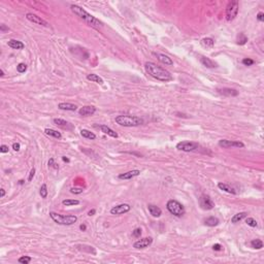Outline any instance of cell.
Masks as SVG:
<instances>
[{
  "instance_id": "6da1fadb",
  "label": "cell",
  "mask_w": 264,
  "mask_h": 264,
  "mask_svg": "<svg viewBox=\"0 0 264 264\" xmlns=\"http://www.w3.org/2000/svg\"><path fill=\"white\" fill-rule=\"evenodd\" d=\"M144 69L152 78H156L157 81L160 82H169L172 81V75L168 70L165 68L161 67V66L157 65L154 62H147L144 64Z\"/></svg>"
},
{
  "instance_id": "7a4b0ae2",
  "label": "cell",
  "mask_w": 264,
  "mask_h": 264,
  "mask_svg": "<svg viewBox=\"0 0 264 264\" xmlns=\"http://www.w3.org/2000/svg\"><path fill=\"white\" fill-rule=\"evenodd\" d=\"M70 9L74 15H77L78 18H80L81 20H82V21H84L88 26H90V27L99 30V29L103 26L102 22H100L98 19L95 18V16L90 15L87 11H85V9L82 7H81V6L72 4L70 6Z\"/></svg>"
},
{
  "instance_id": "3957f363",
  "label": "cell",
  "mask_w": 264,
  "mask_h": 264,
  "mask_svg": "<svg viewBox=\"0 0 264 264\" xmlns=\"http://www.w3.org/2000/svg\"><path fill=\"white\" fill-rule=\"evenodd\" d=\"M116 123L123 127H137L144 124V120L136 116L121 115L116 117Z\"/></svg>"
},
{
  "instance_id": "277c9868",
  "label": "cell",
  "mask_w": 264,
  "mask_h": 264,
  "mask_svg": "<svg viewBox=\"0 0 264 264\" xmlns=\"http://www.w3.org/2000/svg\"><path fill=\"white\" fill-rule=\"evenodd\" d=\"M50 217L52 218L53 221L55 223L59 224V225H65V226H69L74 224L78 221V217L73 216V214H68V216H63V214L51 212L50 213Z\"/></svg>"
},
{
  "instance_id": "5b68a950",
  "label": "cell",
  "mask_w": 264,
  "mask_h": 264,
  "mask_svg": "<svg viewBox=\"0 0 264 264\" xmlns=\"http://www.w3.org/2000/svg\"><path fill=\"white\" fill-rule=\"evenodd\" d=\"M166 207L171 214L176 217H182L185 214V207L181 202H179L177 200L174 199H170L167 201Z\"/></svg>"
},
{
  "instance_id": "8992f818",
  "label": "cell",
  "mask_w": 264,
  "mask_h": 264,
  "mask_svg": "<svg viewBox=\"0 0 264 264\" xmlns=\"http://www.w3.org/2000/svg\"><path fill=\"white\" fill-rule=\"evenodd\" d=\"M238 7H239L238 1H230L228 3V5H227V7H226V12H225L227 21L231 22L236 18L237 14H238Z\"/></svg>"
},
{
  "instance_id": "52a82bcc",
  "label": "cell",
  "mask_w": 264,
  "mask_h": 264,
  "mask_svg": "<svg viewBox=\"0 0 264 264\" xmlns=\"http://www.w3.org/2000/svg\"><path fill=\"white\" fill-rule=\"evenodd\" d=\"M199 144L198 143H195V141H190V140H184L181 141L177 144V148L179 151H183V152H193L198 148Z\"/></svg>"
},
{
  "instance_id": "ba28073f",
  "label": "cell",
  "mask_w": 264,
  "mask_h": 264,
  "mask_svg": "<svg viewBox=\"0 0 264 264\" xmlns=\"http://www.w3.org/2000/svg\"><path fill=\"white\" fill-rule=\"evenodd\" d=\"M199 205L201 209L204 210H210L214 207V202L209 195L202 194V195L199 197Z\"/></svg>"
},
{
  "instance_id": "9c48e42d",
  "label": "cell",
  "mask_w": 264,
  "mask_h": 264,
  "mask_svg": "<svg viewBox=\"0 0 264 264\" xmlns=\"http://www.w3.org/2000/svg\"><path fill=\"white\" fill-rule=\"evenodd\" d=\"M219 146L223 148H245V144H243L242 141L228 140V139H221L219 141Z\"/></svg>"
},
{
  "instance_id": "30bf717a",
  "label": "cell",
  "mask_w": 264,
  "mask_h": 264,
  "mask_svg": "<svg viewBox=\"0 0 264 264\" xmlns=\"http://www.w3.org/2000/svg\"><path fill=\"white\" fill-rule=\"evenodd\" d=\"M26 19H27L28 21L34 23V24H37V25H40V26H45V27H49V26H50L49 23L45 21V20L41 19V16H36L34 14H32V12H28V14H26Z\"/></svg>"
},
{
  "instance_id": "8fae6325",
  "label": "cell",
  "mask_w": 264,
  "mask_h": 264,
  "mask_svg": "<svg viewBox=\"0 0 264 264\" xmlns=\"http://www.w3.org/2000/svg\"><path fill=\"white\" fill-rule=\"evenodd\" d=\"M152 243H153V238L152 237H144V238H140L136 240L133 243V248L137 250H141V249H146V248L150 247Z\"/></svg>"
},
{
  "instance_id": "7c38bea8",
  "label": "cell",
  "mask_w": 264,
  "mask_h": 264,
  "mask_svg": "<svg viewBox=\"0 0 264 264\" xmlns=\"http://www.w3.org/2000/svg\"><path fill=\"white\" fill-rule=\"evenodd\" d=\"M131 210V206L127 203H123V204H119V205L114 206L113 209L111 210V214H123L128 213Z\"/></svg>"
},
{
  "instance_id": "4fadbf2b",
  "label": "cell",
  "mask_w": 264,
  "mask_h": 264,
  "mask_svg": "<svg viewBox=\"0 0 264 264\" xmlns=\"http://www.w3.org/2000/svg\"><path fill=\"white\" fill-rule=\"evenodd\" d=\"M96 111V107L92 106V105H86L78 110V114L82 117H89V116H93Z\"/></svg>"
},
{
  "instance_id": "5bb4252c",
  "label": "cell",
  "mask_w": 264,
  "mask_h": 264,
  "mask_svg": "<svg viewBox=\"0 0 264 264\" xmlns=\"http://www.w3.org/2000/svg\"><path fill=\"white\" fill-rule=\"evenodd\" d=\"M155 56H156L157 59H158V60H159L162 64L166 65V66H171V65H173V61H172V59L168 57L167 55H165V54H160V53H156V54H155Z\"/></svg>"
},
{
  "instance_id": "9a60e30c",
  "label": "cell",
  "mask_w": 264,
  "mask_h": 264,
  "mask_svg": "<svg viewBox=\"0 0 264 264\" xmlns=\"http://www.w3.org/2000/svg\"><path fill=\"white\" fill-rule=\"evenodd\" d=\"M139 174H140L139 170L134 169V170H130V171H127V172L119 174V179L120 180H130V179H132V177L139 176Z\"/></svg>"
},
{
  "instance_id": "2e32d148",
  "label": "cell",
  "mask_w": 264,
  "mask_h": 264,
  "mask_svg": "<svg viewBox=\"0 0 264 264\" xmlns=\"http://www.w3.org/2000/svg\"><path fill=\"white\" fill-rule=\"evenodd\" d=\"M58 108L61 111H74L78 110V106L73 103H69V102H61L58 104Z\"/></svg>"
},
{
  "instance_id": "e0dca14e",
  "label": "cell",
  "mask_w": 264,
  "mask_h": 264,
  "mask_svg": "<svg viewBox=\"0 0 264 264\" xmlns=\"http://www.w3.org/2000/svg\"><path fill=\"white\" fill-rule=\"evenodd\" d=\"M218 92L220 94L224 95V96H237L238 95V92H237L235 89H231V88H223V89H218Z\"/></svg>"
},
{
  "instance_id": "ac0fdd59",
  "label": "cell",
  "mask_w": 264,
  "mask_h": 264,
  "mask_svg": "<svg viewBox=\"0 0 264 264\" xmlns=\"http://www.w3.org/2000/svg\"><path fill=\"white\" fill-rule=\"evenodd\" d=\"M148 210L150 214H152V217L154 218H159L161 214H162V210H161L160 207H158L155 204H148Z\"/></svg>"
},
{
  "instance_id": "d6986e66",
  "label": "cell",
  "mask_w": 264,
  "mask_h": 264,
  "mask_svg": "<svg viewBox=\"0 0 264 264\" xmlns=\"http://www.w3.org/2000/svg\"><path fill=\"white\" fill-rule=\"evenodd\" d=\"M199 60L201 62V64L203 66H205L206 68H216L217 67V63L214 62L212 59L207 58V57H204V56H201L199 58Z\"/></svg>"
},
{
  "instance_id": "ffe728a7",
  "label": "cell",
  "mask_w": 264,
  "mask_h": 264,
  "mask_svg": "<svg viewBox=\"0 0 264 264\" xmlns=\"http://www.w3.org/2000/svg\"><path fill=\"white\" fill-rule=\"evenodd\" d=\"M99 129L101 130V132H103L104 134L108 135V136L114 137V138H117V137H118V133H117V132L111 129V128H110L108 126H106V125H100V126H99Z\"/></svg>"
},
{
  "instance_id": "44dd1931",
  "label": "cell",
  "mask_w": 264,
  "mask_h": 264,
  "mask_svg": "<svg viewBox=\"0 0 264 264\" xmlns=\"http://www.w3.org/2000/svg\"><path fill=\"white\" fill-rule=\"evenodd\" d=\"M218 187H219V189H221L222 191H225V192L229 193V194H233V195H235V194H236V190L234 189L233 187H231L230 185H228V184L219 183V184H218Z\"/></svg>"
},
{
  "instance_id": "7402d4cb",
  "label": "cell",
  "mask_w": 264,
  "mask_h": 264,
  "mask_svg": "<svg viewBox=\"0 0 264 264\" xmlns=\"http://www.w3.org/2000/svg\"><path fill=\"white\" fill-rule=\"evenodd\" d=\"M7 45L9 48L15 49V50H23L25 48V45L23 44L22 41L16 40V39H11V40H8Z\"/></svg>"
},
{
  "instance_id": "603a6c76",
  "label": "cell",
  "mask_w": 264,
  "mask_h": 264,
  "mask_svg": "<svg viewBox=\"0 0 264 264\" xmlns=\"http://www.w3.org/2000/svg\"><path fill=\"white\" fill-rule=\"evenodd\" d=\"M220 223V220L218 219L216 217H209L204 220V225L209 226V227H214V226H218Z\"/></svg>"
},
{
  "instance_id": "cb8c5ba5",
  "label": "cell",
  "mask_w": 264,
  "mask_h": 264,
  "mask_svg": "<svg viewBox=\"0 0 264 264\" xmlns=\"http://www.w3.org/2000/svg\"><path fill=\"white\" fill-rule=\"evenodd\" d=\"M247 217H248V213H246V212L238 213V214H234V216L231 218V223H233V224L238 223V222H240L242 220L246 219Z\"/></svg>"
},
{
  "instance_id": "d4e9b609",
  "label": "cell",
  "mask_w": 264,
  "mask_h": 264,
  "mask_svg": "<svg viewBox=\"0 0 264 264\" xmlns=\"http://www.w3.org/2000/svg\"><path fill=\"white\" fill-rule=\"evenodd\" d=\"M200 42H201V45L206 49H212L214 45V40L210 37H205V38L201 39Z\"/></svg>"
},
{
  "instance_id": "484cf974",
  "label": "cell",
  "mask_w": 264,
  "mask_h": 264,
  "mask_svg": "<svg viewBox=\"0 0 264 264\" xmlns=\"http://www.w3.org/2000/svg\"><path fill=\"white\" fill-rule=\"evenodd\" d=\"M87 80L88 81H91V82H96V84H99V85H103V80L99 77V75L95 74V73H90L87 75Z\"/></svg>"
},
{
  "instance_id": "4316f807",
  "label": "cell",
  "mask_w": 264,
  "mask_h": 264,
  "mask_svg": "<svg viewBox=\"0 0 264 264\" xmlns=\"http://www.w3.org/2000/svg\"><path fill=\"white\" fill-rule=\"evenodd\" d=\"M45 133L49 135V136H52L54 138H57V139H60V138L62 137V135L60 132L56 131L54 129H51V128H47V129H45Z\"/></svg>"
},
{
  "instance_id": "83f0119b",
  "label": "cell",
  "mask_w": 264,
  "mask_h": 264,
  "mask_svg": "<svg viewBox=\"0 0 264 264\" xmlns=\"http://www.w3.org/2000/svg\"><path fill=\"white\" fill-rule=\"evenodd\" d=\"M81 135L82 137L88 138V139H91V140H94L95 138H96V135H95L93 132L89 131L87 129H82L81 130Z\"/></svg>"
},
{
  "instance_id": "f1b7e54d",
  "label": "cell",
  "mask_w": 264,
  "mask_h": 264,
  "mask_svg": "<svg viewBox=\"0 0 264 264\" xmlns=\"http://www.w3.org/2000/svg\"><path fill=\"white\" fill-rule=\"evenodd\" d=\"M248 42V37L246 36L245 33H239L237 35V39H236V44L238 45H243Z\"/></svg>"
},
{
  "instance_id": "f546056e",
  "label": "cell",
  "mask_w": 264,
  "mask_h": 264,
  "mask_svg": "<svg viewBox=\"0 0 264 264\" xmlns=\"http://www.w3.org/2000/svg\"><path fill=\"white\" fill-rule=\"evenodd\" d=\"M250 245L255 250H261L263 248V243H262V240H260V239H253Z\"/></svg>"
},
{
  "instance_id": "4dcf8cb0",
  "label": "cell",
  "mask_w": 264,
  "mask_h": 264,
  "mask_svg": "<svg viewBox=\"0 0 264 264\" xmlns=\"http://www.w3.org/2000/svg\"><path fill=\"white\" fill-rule=\"evenodd\" d=\"M53 123L55 125H57V126H61L63 128H66L69 125L68 122L63 120V119H54V120H53Z\"/></svg>"
},
{
  "instance_id": "1f68e13d",
  "label": "cell",
  "mask_w": 264,
  "mask_h": 264,
  "mask_svg": "<svg viewBox=\"0 0 264 264\" xmlns=\"http://www.w3.org/2000/svg\"><path fill=\"white\" fill-rule=\"evenodd\" d=\"M62 204L65 206H72V205H78V204H80V201L78 199H65L62 201Z\"/></svg>"
},
{
  "instance_id": "d6a6232c",
  "label": "cell",
  "mask_w": 264,
  "mask_h": 264,
  "mask_svg": "<svg viewBox=\"0 0 264 264\" xmlns=\"http://www.w3.org/2000/svg\"><path fill=\"white\" fill-rule=\"evenodd\" d=\"M246 223L248 226L253 227V228L258 226V223H257V221L254 219V218H246Z\"/></svg>"
},
{
  "instance_id": "836d02e7",
  "label": "cell",
  "mask_w": 264,
  "mask_h": 264,
  "mask_svg": "<svg viewBox=\"0 0 264 264\" xmlns=\"http://www.w3.org/2000/svg\"><path fill=\"white\" fill-rule=\"evenodd\" d=\"M39 194H40L41 198H47V196H48V187L45 184L41 185L40 190H39Z\"/></svg>"
},
{
  "instance_id": "e575fe53",
  "label": "cell",
  "mask_w": 264,
  "mask_h": 264,
  "mask_svg": "<svg viewBox=\"0 0 264 264\" xmlns=\"http://www.w3.org/2000/svg\"><path fill=\"white\" fill-rule=\"evenodd\" d=\"M31 260H32L31 257H29V256H22V257H20V258L18 259V262L21 263V264H28L29 262L31 261Z\"/></svg>"
},
{
  "instance_id": "d590c367",
  "label": "cell",
  "mask_w": 264,
  "mask_h": 264,
  "mask_svg": "<svg viewBox=\"0 0 264 264\" xmlns=\"http://www.w3.org/2000/svg\"><path fill=\"white\" fill-rule=\"evenodd\" d=\"M16 70H18V72H20V73H23V72H25L27 70V65L25 63H20L16 66Z\"/></svg>"
},
{
  "instance_id": "8d00e7d4",
  "label": "cell",
  "mask_w": 264,
  "mask_h": 264,
  "mask_svg": "<svg viewBox=\"0 0 264 264\" xmlns=\"http://www.w3.org/2000/svg\"><path fill=\"white\" fill-rule=\"evenodd\" d=\"M242 62H243V64L246 65V66H251V65H253L254 63H255V62H254V60H252V59H250V58L243 59Z\"/></svg>"
},
{
  "instance_id": "74e56055",
  "label": "cell",
  "mask_w": 264,
  "mask_h": 264,
  "mask_svg": "<svg viewBox=\"0 0 264 264\" xmlns=\"http://www.w3.org/2000/svg\"><path fill=\"white\" fill-rule=\"evenodd\" d=\"M132 235H133L134 237H136V238L140 237V236H141V229H140V228L134 229L133 231H132Z\"/></svg>"
},
{
  "instance_id": "f35d334b",
  "label": "cell",
  "mask_w": 264,
  "mask_h": 264,
  "mask_svg": "<svg viewBox=\"0 0 264 264\" xmlns=\"http://www.w3.org/2000/svg\"><path fill=\"white\" fill-rule=\"evenodd\" d=\"M82 191H84V190H82V188H78V187L71 188V189H70V192H71L72 194H81Z\"/></svg>"
},
{
  "instance_id": "ab89813d",
  "label": "cell",
  "mask_w": 264,
  "mask_h": 264,
  "mask_svg": "<svg viewBox=\"0 0 264 264\" xmlns=\"http://www.w3.org/2000/svg\"><path fill=\"white\" fill-rule=\"evenodd\" d=\"M49 167H54L55 169H59V166L57 164L55 163V161H54V159H53V158H51V159L49 160Z\"/></svg>"
},
{
  "instance_id": "60d3db41",
  "label": "cell",
  "mask_w": 264,
  "mask_h": 264,
  "mask_svg": "<svg viewBox=\"0 0 264 264\" xmlns=\"http://www.w3.org/2000/svg\"><path fill=\"white\" fill-rule=\"evenodd\" d=\"M0 153H2V154L8 153V147L6 146V144H2V146L0 147Z\"/></svg>"
},
{
  "instance_id": "b9f144b4",
  "label": "cell",
  "mask_w": 264,
  "mask_h": 264,
  "mask_svg": "<svg viewBox=\"0 0 264 264\" xmlns=\"http://www.w3.org/2000/svg\"><path fill=\"white\" fill-rule=\"evenodd\" d=\"M35 176V168H32V169L30 170V173H29V177H28V181L31 182L33 180V177H34Z\"/></svg>"
},
{
  "instance_id": "7bdbcfd3",
  "label": "cell",
  "mask_w": 264,
  "mask_h": 264,
  "mask_svg": "<svg viewBox=\"0 0 264 264\" xmlns=\"http://www.w3.org/2000/svg\"><path fill=\"white\" fill-rule=\"evenodd\" d=\"M256 18H257V20H258L259 22H263L264 21V14H263L262 12H259L258 14H257Z\"/></svg>"
},
{
  "instance_id": "ee69618b",
  "label": "cell",
  "mask_w": 264,
  "mask_h": 264,
  "mask_svg": "<svg viewBox=\"0 0 264 264\" xmlns=\"http://www.w3.org/2000/svg\"><path fill=\"white\" fill-rule=\"evenodd\" d=\"M20 148H21V146H20L19 143H15L14 144H12V148H14V151H16V152L20 151Z\"/></svg>"
},
{
  "instance_id": "f6af8a7d",
  "label": "cell",
  "mask_w": 264,
  "mask_h": 264,
  "mask_svg": "<svg viewBox=\"0 0 264 264\" xmlns=\"http://www.w3.org/2000/svg\"><path fill=\"white\" fill-rule=\"evenodd\" d=\"M213 249L214 251H221V250H222V246H221L220 243H216V245H214Z\"/></svg>"
},
{
  "instance_id": "bcb514c9",
  "label": "cell",
  "mask_w": 264,
  "mask_h": 264,
  "mask_svg": "<svg viewBox=\"0 0 264 264\" xmlns=\"http://www.w3.org/2000/svg\"><path fill=\"white\" fill-rule=\"evenodd\" d=\"M95 213H96V210H89L88 214H89V216H94Z\"/></svg>"
},
{
  "instance_id": "7dc6e473",
  "label": "cell",
  "mask_w": 264,
  "mask_h": 264,
  "mask_svg": "<svg viewBox=\"0 0 264 264\" xmlns=\"http://www.w3.org/2000/svg\"><path fill=\"white\" fill-rule=\"evenodd\" d=\"M0 192H1V193H0V197L3 198V197H4V195H5V190L1 189V190H0Z\"/></svg>"
},
{
  "instance_id": "c3c4849f",
  "label": "cell",
  "mask_w": 264,
  "mask_h": 264,
  "mask_svg": "<svg viewBox=\"0 0 264 264\" xmlns=\"http://www.w3.org/2000/svg\"><path fill=\"white\" fill-rule=\"evenodd\" d=\"M80 229L82 231H86V229H87V226H86L85 224H82V225L80 226Z\"/></svg>"
},
{
  "instance_id": "681fc988",
  "label": "cell",
  "mask_w": 264,
  "mask_h": 264,
  "mask_svg": "<svg viewBox=\"0 0 264 264\" xmlns=\"http://www.w3.org/2000/svg\"><path fill=\"white\" fill-rule=\"evenodd\" d=\"M0 29H1V31L8 30V28H7V27H5V25H1V26H0Z\"/></svg>"
},
{
  "instance_id": "f907efd6",
  "label": "cell",
  "mask_w": 264,
  "mask_h": 264,
  "mask_svg": "<svg viewBox=\"0 0 264 264\" xmlns=\"http://www.w3.org/2000/svg\"><path fill=\"white\" fill-rule=\"evenodd\" d=\"M0 77H4V71L2 69H0Z\"/></svg>"
},
{
  "instance_id": "816d5d0a",
  "label": "cell",
  "mask_w": 264,
  "mask_h": 264,
  "mask_svg": "<svg viewBox=\"0 0 264 264\" xmlns=\"http://www.w3.org/2000/svg\"><path fill=\"white\" fill-rule=\"evenodd\" d=\"M62 159H63V161H65V162H69V159L66 157H62Z\"/></svg>"
},
{
  "instance_id": "f5cc1de1",
  "label": "cell",
  "mask_w": 264,
  "mask_h": 264,
  "mask_svg": "<svg viewBox=\"0 0 264 264\" xmlns=\"http://www.w3.org/2000/svg\"><path fill=\"white\" fill-rule=\"evenodd\" d=\"M23 183H24V181H23V180H21V181L19 182V184H20V185H22Z\"/></svg>"
}]
</instances>
